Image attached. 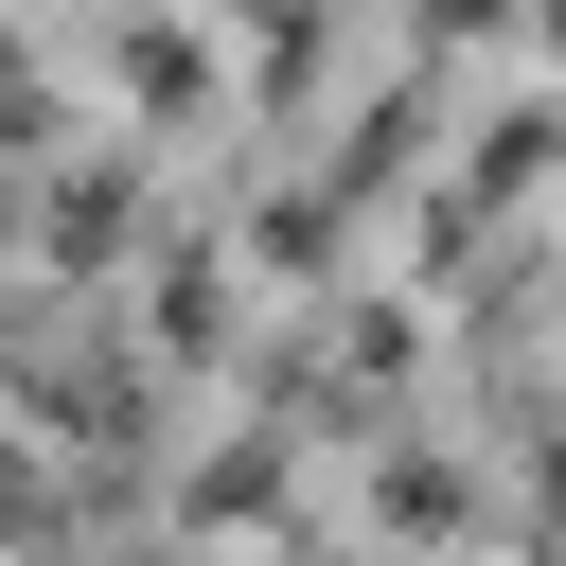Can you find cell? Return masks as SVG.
<instances>
[{"mask_svg":"<svg viewBox=\"0 0 566 566\" xmlns=\"http://www.w3.org/2000/svg\"><path fill=\"white\" fill-rule=\"evenodd\" d=\"M124 88H159V106H195V88H212V53H195L177 18H142V35H124Z\"/></svg>","mask_w":566,"mask_h":566,"instance_id":"6da1fadb","label":"cell"},{"mask_svg":"<svg viewBox=\"0 0 566 566\" xmlns=\"http://www.w3.org/2000/svg\"><path fill=\"white\" fill-rule=\"evenodd\" d=\"M265 495H283L265 442H212V460H195V513H265Z\"/></svg>","mask_w":566,"mask_h":566,"instance_id":"7a4b0ae2","label":"cell"}]
</instances>
